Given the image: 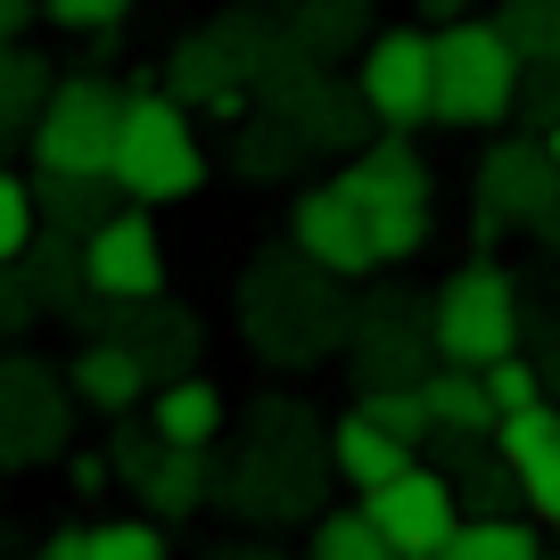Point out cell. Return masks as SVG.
Segmentation results:
<instances>
[{"instance_id":"1","label":"cell","mask_w":560,"mask_h":560,"mask_svg":"<svg viewBox=\"0 0 560 560\" xmlns=\"http://www.w3.org/2000/svg\"><path fill=\"white\" fill-rule=\"evenodd\" d=\"M231 314H240V338H247L256 363L314 371V363H330L338 338H347V280L322 272V264H305L298 247L280 240V247H264V256L240 272Z\"/></svg>"},{"instance_id":"2","label":"cell","mask_w":560,"mask_h":560,"mask_svg":"<svg viewBox=\"0 0 560 560\" xmlns=\"http://www.w3.org/2000/svg\"><path fill=\"white\" fill-rule=\"evenodd\" d=\"M322 429H314V404L298 396H264L247 412V438L231 462H214V503L247 527H298L322 511Z\"/></svg>"},{"instance_id":"3","label":"cell","mask_w":560,"mask_h":560,"mask_svg":"<svg viewBox=\"0 0 560 560\" xmlns=\"http://www.w3.org/2000/svg\"><path fill=\"white\" fill-rule=\"evenodd\" d=\"M107 182L132 207H182L207 182V140L174 91H124L116 140H107Z\"/></svg>"},{"instance_id":"4","label":"cell","mask_w":560,"mask_h":560,"mask_svg":"<svg viewBox=\"0 0 560 560\" xmlns=\"http://www.w3.org/2000/svg\"><path fill=\"white\" fill-rule=\"evenodd\" d=\"M511 100H520V50L494 34V18L462 9V18L429 25V124H445V132H503Z\"/></svg>"},{"instance_id":"5","label":"cell","mask_w":560,"mask_h":560,"mask_svg":"<svg viewBox=\"0 0 560 560\" xmlns=\"http://www.w3.org/2000/svg\"><path fill=\"white\" fill-rule=\"evenodd\" d=\"M338 190H347L354 214H363L380 272L387 264H412L420 247H429V231H438V174H429V158L412 149V132H387V140L347 149Z\"/></svg>"},{"instance_id":"6","label":"cell","mask_w":560,"mask_h":560,"mask_svg":"<svg viewBox=\"0 0 560 560\" xmlns=\"http://www.w3.org/2000/svg\"><path fill=\"white\" fill-rule=\"evenodd\" d=\"M280 25L247 18V9H223V18L190 25V34L165 50V83L190 116H247V91L264 83V74L280 67Z\"/></svg>"},{"instance_id":"7","label":"cell","mask_w":560,"mask_h":560,"mask_svg":"<svg viewBox=\"0 0 560 560\" xmlns=\"http://www.w3.org/2000/svg\"><path fill=\"white\" fill-rule=\"evenodd\" d=\"M429 347L438 363H494V354L527 347V305H520V280L503 272L494 256H470L438 280L429 298Z\"/></svg>"},{"instance_id":"8","label":"cell","mask_w":560,"mask_h":560,"mask_svg":"<svg viewBox=\"0 0 560 560\" xmlns=\"http://www.w3.org/2000/svg\"><path fill=\"white\" fill-rule=\"evenodd\" d=\"M470 231L478 240H536V247H560V182H552V165H544V149H536V132L527 140H494L487 158H478V174H470Z\"/></svg>"},{"instance_id":"9","label":"cell","mask_w":560,"mask_h":560,"mask_svg":"<svg viewBox=\"0 0 560 560\" xmlns=\"http://www.w3.org/2000/svg\"><path fill=\"white\" fill-rule=\"evenodd\" d=\"M116 107H124V83H107V74H58V83L42 91L34 124H25L34 174H107Z\"/></svg>"},{"instance_id":"10","label":"cell","mask_w":560,"mask_h":560,"mask_svg":"<svg viewBox=\"0 0 560 560\" xmlns=\"http://www.w3.org/2000/svg\"><path fill=\"white\" fill-rule=\"evenodd\" d=\"M354 503H363V520L380 527L387 560H445V536H454V520H462L445 470H438V462H420V454L396 462L387 478H371Z\"/></svg>"},{"instance_id":"11","label":"cell","mask_w":560,"mask_h":560,"mask_svg":"<svg viewBox=\"0 0 560 560\" xmlns=\"http://www.w3.org/2000/svg\"><path fill=\"white\" fill-rule=\"evenodd\" d=\"M74 445V396L67 371L42 354H0V470H34Z\"/></svg>"},{"instance_id":"12","label":"cell","mask_w":560,"mask_h":560,"mask_svg":"<svg viewBox=\"0 0 560 560\" xmlns=\"http://www.w3.org/2000/svg\"><path fill=\"white\" fill-rule=\"evenodd\" d=\"M347 83L363 100V116L380 132H429V25H387L363 34V50L347 58Z\"/></svg>"},{"instance_id":"13","label":"cell","mask_w":560,"mask_h":560,"mask_svg":"<svg viewBox=\"0 0 560 560\" xmlns=\"http://www.w3.org/2000/svg\"><path fill=\"white\" fill-rule=\"evenodd\" d=\"M338 354L354 363V387L420 380V371L438 363V347H429V298H412V289H371L363 305H347V338H338Z\"/></svg>"},{"instance_id":"14","label":"cell","mask_w":560,"mask_h":560,"mask_svg":"<svg viewBox=\"0 0 560 560\" xmlns=\"http://www.w3.org/2000/svg\"><path fill=\"white\" fill-rule=\"evenodd\" d=\"M83 280H91V305H132V298H158L165 289V231L158 207H107L100 223L83 231Z\"/></svg>"},{"instance_id":"15","label":"cell","mask_w":560,"mask_h":560,"mask_svg":"<svg viewBox=\"0 0 560 560\" xmlns=\"http://www.w3.org/2000/svg\"><path fill=\"white\" fill-rule=\"evenodd\" d=\"M289 247H298L305 264H322V272H338L347 289L380 272L371 231H363V214H354V198L338 190V174L330 182H298V190H289Z\"/></svg>"},{"instance_id":"16","label":"cell","mask_w":560,"mask_h":560,"mask_svg":"<svg viewBox=\"0 0 560 560\" xmlns=\"http://www.w3.org/2000/svg\"><path fill=\"white\" fill-rule=\"evenodd\" d=\"M494 454H503L511 487H520V511L544 536H560V404L536 396L520 412H503L494 420Z\"/></svg>"},{"instance_id":"17","label":"cell","mask_w":560,"mask_h":560,"mask_svg":"<svg viewBox=\"0 0 560 560\" xmlns=\"http://www.w3.org/2000/svg\"><path fill=\"white\" fill-rule=\"evenodd\" d=\"M100 330H107V338H124V347L140 354L149 387L174 380V371H198V354H207V322H198L190 305H174L165 289H158V298H132V305H107Z\"/></svg>"},{"instance_id":"18","label":"cell","mask_w":560,"mask_h":560,"mask_svg":"<svg viewBox=\"0 0 560 560\" xmlns=\"http://www.w3.org/2000/svg\"><path fill=\"white\" fill-rule=\"evenodd\" d=\"M132 494L158 527H190L214 503V445H158L149 470L132 478Z\"/></svg>"},{"instance_id":"19","label":"cell","mask_w":560,"mask_h":560,"mask_svg":"<svg viewBox=\"0 0 560 560\" xmlns=\"http://www.w3.org/2000/svg\"><path fill=\"white\" fill-rule=\"evenodd\" d=\"M67 396L74 412L91 420H116V412H140V396H149V371H140V354L124 347V338H83V354L67 363Z\"/></svg>"},{"instance_id":"20","label":"cell","mask_w":560,"mask_h":560,"mask_svg":"<svg viewBox=\"0 0 560 560\" xmlns=\"http://www.w3.org/2000/svg\"><path fill=\"white\" fill-rule=\"evenodd\" d=\"M140 420H149L165 445H214L231 429V396L207 380V371H174V380H158L140 396Z\"/></svg>"},{"instance_id":"21","label":"cell","mask_w":560,"mask_h":560,"mask_svg":"<svg viewBox=\"0 0 560 560\" xmlns=\"http://www.w3.org/2000/svg\"><path fill=\"white\" fill-rule=\"evenodd\" d=\"M280 50L305 58V67H338V58L363 50L371 34V0H280Z\"/></svg>"},{"instance_id":"22","label":"cell","mask_w":560,"mask_h":560,"mask_svg":"<svg viewBox=\"0 0 560 560\" xmlns=\"http://www.w3.org/2000/svg\"><path fill=\"white\" fill-rule=\"evenodd\" d=\"M18 272H25V289H34L42 322L83 314V305H91V280H83V240H67V231H50V223H34V240L18 247Z\"/></svg>"},{"instance_id":"23","label":"cell","mask_w":560,"mask_h":560,"mask_svg":"<svg viewBox=\"0 0 560 560\" xmlns=\"http://www.w3.org/2000/svg\"><path fill=\"white\" fill-rule=\"evenodd\" d=\"M322 462H330V478H338V487H354V494H363L371 478H387L396 462H412V445H404V438H387L380 420H371L363 404H354V412H338V420H330V438H322Z\"/></svg>"},{"instance_id":"24","label":"cell","mask_w":560,"mask_h":560,"mask_svg":"<svg viewBox=\"0 0 560 560\" xmlns=\"http://www.w3.org/2000/svg\"><path fill=\"white\" fill-rule=\"evenodd\" d=\"M412 387H420V412H429V438H487L494 429L487 380L470 363H429Z\"/></svg>"},{"instance_id":"25","label":"cell","mask_w":560,"mask_h":560,"mask_svg":"<svg viewBox=\"0 0 560 560\" xmlns=\"http://www.w3.org/2000/svg\"><path fill=\"white\" fill-rule=\"evenodd\" d=\"M544 527L527 511H462L454 536H445V560H536Z\"/></svg>"},{"instance_id":"26","label":"cell","mask_w":560,"mask_h":560,"mask_svg":"<svg viewBox=\"0 0 560 560\" xmlns=\"http://www.w3.org/2000/svg\"><path fill=\"white\" fill-rule=\"evenodd\" d=\"M107 207H124L107 174H34V223L67 231V240H83Z\"/></svg>"},{"instance_id":"27","label":"cell","mask_w":560,"mask_h":560,"mask_svg":"<svg viewBox=\"0 0 560 560\" xmlns=\"http://www.w3.org/2000/svg\"><path fill=\"white\" fill-rule=\"evenodd\" d=\"M74 560H165V527L149 511L124 520H74Z\"/></svg>"},{"instance_id":"28","label":"cell","mask_w":560,"mask_h":560,"mask_svg":"<svg viewBox=\"0 0 560 560\" xmlns=\"http://www.w3.org/2000/svg\"><path fill=\"white\" fill-rule=\"evenodd\" d=\"M487 18L520 50V67H552L560 58V0H487Z\"/></svg>"},{"instance_id":"29","label":"cell","mask_w":560,"mask_h":560,"mask_svg":"<svg viewBox=\"0 0 560 560\" xmlns=\"http://www.w3.org/2000/svg\"><path fill=\"white\" fill-rule=\"evenodd\" d=\"M42 91H50V67H42L34 50H18V42H0V149H9V140H25Z\"/></svg>"},{"instance_id":"30","label":"cell","mask_w":560,"mask_h":560,"mask_svg":"<svg viewBox=\"0 0 560 560\" xmlns=\"http://www.w3.org/2000/svg\"><path fill=\"white\" fill-rule=\"evenodd\" d=\"M298 165H305V140H289V132L256 107L247 140H231V174H240V182H289Z\"/></svg>"},{"instance_id":"31","label":"cell","mask_w":560,"mask_h":560,"mask_svg":"<svg viewBox=\"0 0 560 560\" xmlns=\"http://www.w3.org/2000/svg\"><path fill=\"white\" fill-rule=\"evenodd\" d=\"M305 552L314 560H387V544L363 520V503H347V511H314L305 520Z\"/></svg>"},{"instance_id":"32","label":"cell","mask_w":560,"mask_h":560,"mask_svg":"<svg viewBox=\"0 0 560 560\" xmlns=\"http://www.w3.org/2000/svg\"><path fill=\"white\" fill-rule=\"evenodd\" d=\"M354 404H363V412L380 420L387 438H404L412 454L429 445V412H420V387H412V380H371V387H363Z\"/></svg>"},{"instance_id":"33","label":"cell","mask_w":560,"mask_h":560,"mask_svg":"<svg viewBox=\"0 0 560 560\" xmlns=\"http://www.w3.org/2000/svg\"><path fill=\"white\" fill-rule=\"evenodd\" d=\"M34 18L58 25V34H83V42H116L132 0H34Z\"/></svg>"},{"instance_id":"34","label":"cell","mask_w":560,"mask_h":560,"mask_svg":"<svg viewBox=\"0 0 560 560\" xmlns=\"http://www.w3.org/2000/svg\"><path fill=\"white\" fill-rule=\"evenodd\" d=\"M478 380H487V404H494V420L544 396V371H536V354H527V347H511V354H494V363H478Z\"/></svg>"},{"instance_id":"35","label":"cell","mask_w":560,"mask_h":560,"mask_svg":"<svg viewBox=\"0 0 560 560\" xmlns=\"http://www.w3.org/2000/svg\"><path fill=\"white\" fill-rule=\"evenodd\" d=\"M25 240H34V182L0 174V264H18Z\"/></svg>"},{"instance_id":"36","label":"cell","mask_w":560,"mask_h":560,"mask_svg":"<svg viewBox=\"0 0 560 560\" xmlns=\"http://www.w3.org/2000/svg\"><path fill=\"white\" fill-rule=\"evenodd\" d=\"M34 322H42V305H34V289H25V272L0 264V347H9V338H34Z\"/></svg>"},{"instance_id":"37","label":"cell","mask_w":560,"mask_h":560,"mask_svg":"<svg viewBox=\"0 0 560 560\" xmlns=\"http://www.w3.org/2000/svg\"><path fill=\"white\" fill-rule=\"evenodd\" d=\"M67 487H74V494H100V487H107V454H100V445L67 454Z\"/></svg>"},{"instance_id":"38","label":"cell","mask_w":560,"mask_h":560,"mask_svg":"<svg viewBox=\"0 0 560 560\" xmlns=\"http://www.w3.org/2000/svg\"><path fill=\"white\" fill-rule=\"evenodd\" d=\"M34 25V0H0V42H18Z\"/></svg>"},{"instance_id":"39","label":"cell","mask_w":560,"mask_h":560,"mask_svg":"<svg viewBox=\"0 0 560 560\" xmlns=\"http://www.w3.org/2000/svg\"><path fill=\"white\" fill-rule=\"evenodd\" d=\"M429 25H445V18H462V9H487V0H412Z\"/></svg>"},{"instance_id":"40","label":"cell","mask_w":560,"mask_h":560,"mask_svg":"<svg viewBox=\"0 0 560 560\" xmlns=\"http://www.w3.org/2000/svg\"><path fill=\"white\" fill-rule=\"evenodd\" d=\"M536 149H544V165H552V182H560V116L536 124Z\"/></svg>"},{"instance_id":"41","label":"cell","mask_w":560,"mask_h":560,"mask_svg":"<svg viewBox=\"0 0 560 560\" xmlns=\"http://www.w3.org/2000/svg\"><path fill=\"white\" fill-rule=\"evenodd\" d=\"M256 9H280V0H256Z\"/></svg>"}]
</instances>
